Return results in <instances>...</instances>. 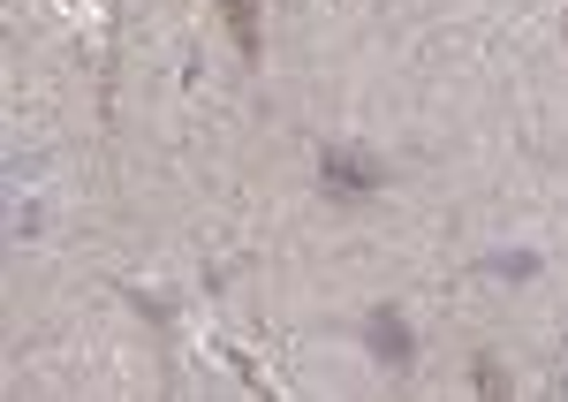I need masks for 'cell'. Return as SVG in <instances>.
<instances>
[{
  "label": "cell",
  "instance_id": "7a4b0ae2",
  "mask_svg": "<svg viewBox=\"0 0 568 402\" xmlns=\"http://www.w3.org/2000/svg\"><path fill=\"white\" fill-rule=\"evenodd\" d=\"M364 350L387 364V372H409L417 364V334H409V319L394 312V304H379V312L364 319Z\"/></svg>",
  "mask_w": 568,
  "mask_h": 402
},
{
  "label": "cell",
  "instance_id": "3957f363",
  "mask_svg": "<svg viewBox=\"0 0 568 402\" xmlns=\"http://www.w3.org/2000/svg\"><path fill=\"white\" fill-rule=\"evenodd\" d=\"M220 16H227V31H235V53L258 61V0H220Z\"/></svg>",
  "mask_w": 568,
  "mask_h": 402
},
{
  "label": "cell",
  "instance_id": "8992f818",
  "mask_svg": "<svg viewBox=\"0 0 568 402\" xmlns=\"http://www.w3.org/2000/svg\"><path fill=\"white\" fill-rule=\"evenodd\" d=\"M561 31H568V23H561Z\"/></svg>",
  "mask_w": 568,
  "mask_h": 402
},
{
  "label": "cell",
  "instance_id": "6da1fadb",
  "mask_svg": "<svg viewBox=\"0 0 568 402\" xmlns=\"http://www.w3.org/2000/svg\"><path fill=\"white\" fill-rule=\"evenodd\" d=\"M318 190L342 198V205H364L387 190V160L364 152V144H318Z\"/></svg>",
  "mask_w": 568,
  "mask_h": 402
},
{
  "label": "cell",
  "instance_id": "5b68a950",
  "mask_svg": "<svg viewBox=\"0 0 568 402\" xmlns=\"http://www.w3.org/2000/svg\"><path fill=\"white\" fill-rule=\"evenodd\" d=\"M485 267H493V273H516V281H524V273H538V259H530V251H516V259H485Z\"/></svg>",
  "mask_w": 568,
  "mask_h": 402
},
{
  "label": "cell",
  "instance_id": "277c9868",
  "mask_svg": "<svg viewBox=\"0 0 568 402\" xmlns=\"http://www.w3.org/2000/svg\"><path fill=\"white\" fill-rule=\"evenodd\" d=\"M470 380H478V395H493V402L508 395V380H500V364H493V358H478V372H470Z\"/></svg>",
  "mask_w": 568,
  "mask_h": 402
}]
</instances>
